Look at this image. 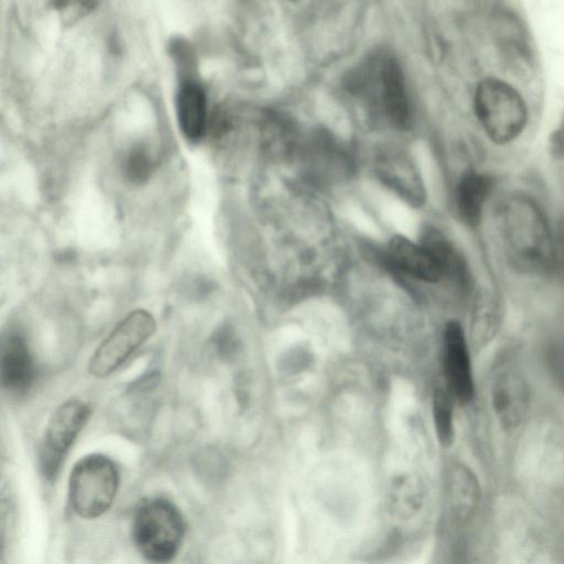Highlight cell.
Returning <instances> with one entry per match:
<instances>
[{
  "instance_id": "cell-7",
  "label": "cell",
  "mask_w": 564,
  "mask_h": 564,
  "mask_svg": "<svg viewBox=\"0 0 564 564\" xmlns=\"http://www.w3.org/2000/svg\"><path fill=\"white\" fill-rule=\"evenodd\" d=\"M489 393L499 424L507 431L519 427L530 406V389L522 373L514 367L503 366L492 375Z\"/></svg>"
},
{
  "instance_id": "cell-8",
  "label": "cell",
  "mask_w": 564,
  "mask_h": 564,
  "mask_svg": "<svg viewBox=\"0 0 564 564\" xmlns=\"http://www.w3.org/2000/svg\"><path fill=\"white\" fill-rule=\"evenodd\" d=\"M443 369L447 391L460 405L471 402L475 386L468 345L464 328L457 321H449L443 336Z\"/></svg>"
},
{
  "instance_id": "cell-4",
  "label": "cell",
  "mask_w": 564,
  "mask_h": 564,
  "mask_svg": "<svg viewBox=\"0 0 564 564\" xmlns=\"http://www.w3.org/2000/svg\"><path fill=\"white\" fill-rule=\"evenodd\" d=\"M119 487L116 464L101 454H90L73 467L68 480L72 509L83 518H97L106 512Z\"/></svg>"
},
{
  "instance_id": "cell-10",
  "label": "cell",
  "mask_w": 564,
  "mask_h": 564,
  "mask_svg": "<svg viewBox=\"0 0 564 564\" xmlns=\"http://www.w3.org/2000/svg\"><path fill=\"white\" fill-rule=\"evenodd\" d=\"M383 259L390 268L425 282L445 279L442 267L431 251L421 242H413L403 236L391 238Z\"/></svg>"
},
{
  "instance_id": "cell-6",
  "label": "cell",
  "mask_w": 564,
  "mask_h": 564,
  "mask_svg": "<svg viewBox=\"0 0 564 564\" xmlns=\"http://www.w3.org/2000/svg\"><path fill=\"white\" fill-rule=\"evenodd\" d=\"M89 415V406L77 399H69L53 411L39 451L40 468L46 479H53L56 476Z\"/></svg>"
},
{
  "instance_id": "cell-3",
  "label": "cell",
  "mask_w": 564,
  "mask_h": 564,
  "mask_svg": "<svg viewBox=\"0 0 564 564\" xmlns=\"http://www.w3.org/2000/svg\"><path fill=\"white\" fill-rule=\"evenodd\" d=\"M475 113L488 138L497 144L514 140L528 121L522 96L498 78L482 79L474 96Z\"/></svg>"
},
{
  "instance_id": "cell-18",
  "label": "cell",
  "mask_w": 564,
  "mask_h": 564,
  "mask_svg": "<svg viewBox=\"0 0 564 564\" xmlns=\"http://www.w3.org/2000/svg\"><path fill=\"white\" fill-rule=\"evenodd\" d=\"M498 325V301L490 291L482 292L478 297L475 313V332L477 339L482 344L490 341L495 337Z\"/></svg>"
},
{
  "instance_id": "cell-12",
  "label": "cell",
  "mask_w": 564,
  "mask_h": 564,
  "mask_svg": "<svg viewBox=\"0 0 564 564\" xmlns=\"http://www.w3.org/2000/svg\"><path fill=\"white\" fill-rule=\"evenodd\" d=\"M33 377V360L25 340L19 334L9 335L1 344L2 387L11 393L23 394L30 389Z\"/></svg>"
},
{
  "instance_id": "cell-15",
  "label": "cell",
  "mask_w": 564,
  "mask_h": 564,
  "mask_svg": "<svg viewBox=\"0 0 564 564\" xmlns=\"http://www.w3.org/2000/svg\"><path fill=\"white\" fill-rule=\"evenodd\" d=\"M421 243L436 258L445 279L460 290H466L469 286L470 275L464 257L442 232L432 228L426 229Z\"/></svg>"
},
{
  "instance_id": "cell-19",
  "label": "cell",
  "mask_w": 564,
  "mask_h": 564,
  "mask_svg": "<svg viewBox=\"0 0 564 564\" xmlns=\"http://www.w3.org/2000/svg\"><path fill=\"white\" fill-rule=\"evenodd\" d=\"M453 506L460 514L470 508L475 484L470 474L464 467H454L449 478Z\"/></svg>"
},
{
  "instance_id": "cell-11",
  "label": "cell",
  "mask_w": 564,
  "mask_h": 564,
  "mask_svg": "<svg viewBox=\"0 0 564 564\" xmlns=\"http://www.w3.org/2000/svg\"><path fill=\"white\" fill-rule=\"evenodd\" d=\"M376 173L383 184L412 205L425 200V189L419 172L404 154L392 152L383 154L376 163Z\"/></svg>"
},
{
  "instance_id": "cell-13",
  "label": "cell",
  "mask_w": 564,
  "mask_h": 564,
  "mask_svg": "<svg viewBox=\"0 0 564 564\" xmlns=\"http://www.w3.org/2000/svg\"><path fill=\"white\" fill-rule=\"evenodd\" d=\"M175 106L183 135L191 142L199 141L207 127V98L205 90L194 78L183 79Z\"/></svg>"
},
{
  "instance_id": "cell-16",
  "label": "cell",
  "mask_w": 564,
  "mask_h": 564,
  "mask_svg": "<svg viewBox=\"0 0 564 564\" xmlns=\"http://www.w3.org/2000/svg\"><path fill=\"white\" fill-rule=\"evenodd\" d=\"M425 489L420 479L400 476L392 480L387 489V508L398 519H410L423 507Z\"/></svg>"
},
{
  "instance_id": "cell-14",
  "label": "cell",
  "mask_w": 564,
  "mask_h": 564,
  "mask_svg": "<svg viewBox=\"0 0 564 564\" xmlns=\"http://www.w3.org/2000/svg\"><path fill=\"white\" fill-rule=\"evenodd\" d=\"M492 186V178L486 174L468 171L462 175L455 191V208L463 224L479 225Z\"/></svg>"
},
{
  "instance_id": "cell-2",
  "label": "cell",
  "mask_w": 564,
  "mask_h": 564,
  "mask_svg": "<svg viewBox=\"0 0 564 564\" xmlns=\"http://www.w3.org/2000/svg\"><path fill=\"white\" fill-rule=\"evenodd\" d=\"M183 535L182 514L171 501L163 498L149 499L137 509L132 536L139 552L149 562H170L177 553Z\"/></svg>"
},
{
  "instance_id": "cell-5",
  "label": "cell",
  "mask_w": 564,
  "mask_h": 564,
  "mask_svg": "<svg viewBox=\"0 0 564 564\" xmlns=\"http://www.w3.org/2000/svg\"><path fill=\"white\" fill-rule=\"evenodd\" d=\"M156 323L145 310H134L122 318L95 350L89 372L106 377L117 370L155 332Z\"/></svg>"
},
{
  "instance_id": "cell-1",
  "label": "cell",
  "mask_w": 564,
  "mask_h": 564,
  "mask_svg": "<svg viewBox=\"0 0 564 564\" xmlns=\"http://www.w3.org/2000/svg\"><path fill=\"white\" fill-rule=\"evenodd\" d=\"M496 224L511 263L527 274L553 269L554 238L540 207L521 194L505 198L497 207Z\"/></svg>"
},
{
  "instance_id": "cell-17",
  "label": "cell",
  "mask_w": 564,
  "mask_h": 564,
  "mask_svg": "<svg viewBox=\"0 0 564 564\" xmlns=\"http://www.w3.org/2000/svg\"><path fill=\"white\" fill-rule=\"evenodd\" d=\"M453 405L454 399L447 390L438 388L434 391L432 401L434 426L438 442L445 447L454 442Z\"/></svg>"
},
{
  "instance_id": "cell-20",
  "label": "cell",
  "mask_w": 564,
  "mask_h": 564,
  "mask_svg": "<svg viewBox=\"0 0 564 564\" xmlns=\"http://www.w3.org/2000/svg\"><path fill=\"white\" fill-rule=\"evenodd\" d=\"M544 364L553 383L564 393V341H554L546 347Z\"/></svg>"
},
{
  "instance_id": "cell-22",
  "label": "cell",
  "mask_w": 564,
  "mask_h": 564,
  "mask_svg": "<svg viewBox=\"0 0 564 564\" xmlns=\"http://www.w3.org/2000/svg\"><path fill=\"white\" fill-rule=\"evenodd\" d=\"M549 148L554 158L564 159V113L549 137Z\"/></svg>"
},
{
  "instance_id": "cell-21",
  "label": "cell",
  "mask_w": 564,
  "mask_h": 564,
  "mask_svg": "<svg viewBox=\"0 0 564 564\" xmlns=\"http://www.w3.org/2000/svg\"><path fill=\"white\" fill-rule=\"evenodd\" d=\"M128 173L132 180L141 181L148 176L150 171V163L148 156L140 151L131 153L128 161Z\"/></svg>"
},
{
  "instance_id": "cell-23",
  "label": "cell",
  "mask_w": 564,
  "mask_h": 564,
  "mask_svg": "<svg viewBox=\"0 0 564 564\" xmlns=\"http://www.w3.org/2000/svg\"><path fill=\"white\" fill-rule=\"evenodd\" d=\"M564 278V225L560 230L557 239H554V263Z\"/></svg>"
},
{
  "instance_id": "cell-9",
  "label": "cell",
  "mask_w": 564,
  "mask_h": 564,
  "mask_svg": "<svg viewBox=\"0 0 564 564\" xmlns=\"http://www.w3.org/2000/svg\"><path fill=\"white\" fill-rule=\"evenodd\" d=\"M377 102L386 119L404 129L411 121V106L402 69L397 59L383 57L375 65Z\"/></svg>"
}]
</instances>
